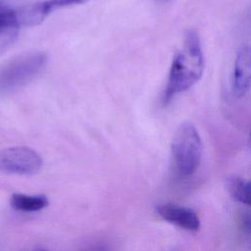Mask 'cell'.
Listing matches in <instances>:
<instances>
[{
    "label": "cell",
    "instance_id": "1",
    "mask_svg": "<svg viewBox=\"0 0 251 251\" xmlns=\"http://www.w3.org/2000/svg\"><path fill=\"white\" fill-rule=\"evenodd\" d=\"M203 71L204 56L198 33L195 29H188L181 48L172 62L163 96L164 103L194 85L201 78Z\"/></svg>",
    "mask_w": 251,
    "mask_h": 251
},
{
    "label": "cell",
    "instance_id": "2",
    "mask_svg": "<svg viewBox=\"0 0 251 251\" xmlns=\"http://www.w3.org/2000/svg\"><path fill=\"white\" fill-rule=\"evenodd\" d=\"M175 171L181 177L194 174L200 165L203 145L196 127L189 122L182 123L175 132L171 145Z\"/></svg>",
    "mask_w": 251,
    "mask_h": 251
},
{
    "label": "cell",
    "instance_id": "3",
    "mask_svg": "<svg viewBox=\"0 0 251 251\" xmlns=\"http://www.w3.org/2000/svg\"><path fill=\"white\" fill-rule=\"evenodd\" d=\"M47 56L40 51L22 53L0 67V92L9 93L20 89L40 74Z\"/></svg>",
    "mask_w": 251,
    "mask_h": 251
},
{
    "label": "cell",
    "instance_id": "4",
    "mask_svg": "<svg viewBox=\"0 0 251 251\" xmlns=\"http://www.w3.org/2000/svg\"><path fill=\"white\" fill-rule=\"evenodd\" d=\"M43 165L40 155L31 148L15 146L0 150V172L29 176L38 173Z\"/></svg>",
    "mask_w": 251,
    "mask_h": 251
},
{
    "label": "cell",
    "instance_id": "5",
    "mask_svg": "<svg viewBox=\"0 0 251 251\" xmlns=\"http://www.w3.org/2000/svg\"><path fill=\"white\" fill-rule=\"evenodd\" d=\"M90 0H44L17 8L21 26H33L42 23L52 12L66 7L80 5Z\"/></svg>",
    "mask_w": 251,
    "mask_h": 251
},
{
    "label": "cell",
    "instance_id": "6",
    "mask_svg": "<svg viewBox=\"0 0 251 251\" xmlns=\"http://www.w3.org/2000/svg\"><path fill=\"white\" fill-rule=\"evenodd\" d=\"M156 213L164 221L187 231H197L200 220L190 208L176 204H162L156 207Z\"/></svg>",
    "mask_w": 251,
    "mask_h": 251
},
{
    "label": "cell",
    "instance_id": "7",
    "mask_svg": "<svg viewBox=\"0 0 251 251\" xmlns=\"http://www.w3.org/2000/svg\"><path fill=\"white\" fill-rule=\"evenodd\" d=\"M251 55L248 46L240 48L236 55L231 75V90L235 97H243L250 86Z\"/></svg>",
    "mask_w": 251,
    "mask_h": 251
},
{
    "label": "cell",
    "instance_id": "8",
    "mask_svg": "<svg viewBox=\"0 0 251 251\" xmlns=\"http://www.w3.org/2000/svg\"><path fill=\"white\" fill-rule=\"evenodd\" d=\"M21 27L17 9L0 5V52L14 42Z\"/></svg>",
    "mask_w": 251,
    "mask_h": 251
},
{
    "label": "cell",
    "instance_id": "9",
    "mask_svg": "<svg viewBox=\"0 0 251 251\" xmlns=\"http://www.w3.org/2000/svg\"><path fill=\"white\" fill-rule=\"evenodd\" d=\"M48 204L49 200L43 194L28 195L24 193H14L10 199V205L14 210L25 213L40 211L47 207Z\"/></svg>",
    "mask_w": 251,
    "mask_h": 251
},
{
    "label": "cell",
    "instance_id": "10",
    "mask_svg": "<svg viewBox=\"0 0 251 251\" xmlns=\"http://www.w3.org/2000/svg\"><path fill=\"white\" fill-rule=\"evenodd\" d=\"M226 187L232 199L241 204L250 205V183L248 180L239 176H229L226 180Z\"/></svg>",
    "mask_w": 251,
    "mask_h": 251
},
{
    "label": "cell",
    "instance_id": "11",
    "mask_svg": "<svg viewBox=\"0 0 251 251\" xmlns=\"http://www.w3.org/2000/svg\"><path fill=\"white\" fill-rule=\"evenodd\" d=\"M29 251H46V250H43V249H39V248H37V249H32V250H29Z\"/></svg>",
    "mask_w": 251,
    "mask_h": 251
},
{
    "label": "cell",
    "instance_id": "12",
    "mask_svg": "<svg viewBox=\"0 0 251 251\" xmlns=\"http://www.w3.org/2000/svg\"><path fill=\"white\" fill-rule=\"evenodd\" d=\"M158 1H161V2H166V1H168V0H158Z\"/></svg>",
    "mask_w": 251,
    "mask_h": 251
},
{
    "label": "cell",
    "instance_id": "13",
    "mask_svg": "<svg viewBox=\"0 0 251 251\" xmlns=\"http://www.w3.org/2000/svg\"><path fill=\"white\" fill-rule=\"evenodd\" d=\"M171 251H177V250H171Z\"/></svg>",
    "mask_w": 251,
    "mask_h": 251
}]
</instances>
